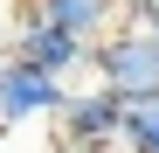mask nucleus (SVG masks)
<instances>
[{
    "label": "nucleus",
    "mask_w": 159,
    "mask_h": 153,
    "mask_svg": "<svg viewBox=\"0 0 159 153\" xmlns=\"http://www.w3.org/2000/svg\"><path fill=\"white\" fill-rule=\"evenodd\" d=\"M90 70H97V84H111L125 97V105L159 97V35L145 21H118V28H104L90 42Z\"/></svg>",
    "instance_id": "f257e3e1"
},
{
    "label": "nucleus",
    "mask_w": 159,
    "mask_h": 153,
    "mask_svg": "<svg viewBox=\"0 0 159 153\" xmlns=\"http://www.w3.org/2000/svg\"><path fill=\"white\" fill-rule=\"evenodd\" d=\"M7 49H14V56H28V63H42V70H56V76L90 70V42L76 35V28H62V21H48L35 0H21V7H14V21H7Z\"/></svg>",
    "instance_id": "f03ea898"
},
{
    "label": "nucleus",
    "mask_w": 159,
    "mask_h": 153,
    "mask_svg": "<svg viewBox=\"0 0 159 153\" xmlns=\"http://www.w3.org/2000/svg\"><path fill=\"white\" fill-rule=\"evenodd\" d=\"M56 125H62V146L69 153H111V146H125V97L111 84L69 91L62 111H56Z\"/></svg>",
    "instance_id": "7ed1b4c3"
},
{
    "label": "nucleus",
    "mask_w": 159,
    "mask_h": 153,
    "mask_svg": "<svg viewBox=\"0 0 159 153\" xmlns=\"http://www.w3.org/2000/svg\"><path fill=\"white\" fill-rule=\"evenodd\" d=\"M62 97H69V84L56 70L14 56V49L0 56V132H14V125H28V118H56Z\"/></svg>",
    "instance_id": "20e7f679"
},
{
    "label": "nucleus",
    "mask_w": 159,
    "mask_h": 153,
    "mask_svg": "<svg viewBox=\"0 0 159 153\" xmlns=\"http://www.w3.org/2000/svg\"><path fill=\"white\" fill-rule=\"evenodd\" d=\"M35 7H42L48 21H62V28H76L83 42H97L104 28H118L125 0H35Z\"/></svg>",
    "instance_id": "39448f33"
},
{
    "label": "nucleus",
    "mask_w": 159,
    "mask_h": 153,
    "mask_svg": "<svg viewBox=\"0 0 159 153\" xmlns=\"http://www.w3.org/2000/svg\"><path fill=\"white\" fill-rule=\"evenodd\" d=\"M125 153H159V97L125 105Z\"/></svg>",
    "instance_id": "423d86ee"
},
{
    "label": "nucleus",
    "mask_w": 159,
    "mask_h": 153,
    "mask_svg": "<svg viewBox=\"0 0 159 153\" xmlns=\"http://www.w3.org/2000/svg\"><path fill=\"white\" fill-rule=\"evenodd\" d=\"M152 7H159V0H125V14H131V21H139V14H152Z\"/></svg>",
    "instance_id": "0eeeda50"
},
{
    "label": "nucleus",
    "mask_w": 159,
    "mask_h": 153,
    "mask_svg": "<svg viewBox=\"0 0 159 153\" xmlns=\"http://www.w3.org/2000/svg\"><path fill=\"white\" fill-rule=\"evenodd\" d=\"M125 21H131V14H125ZM139 21H145V28H152V35H159V7H152V14H139Z\"/></svg>",
    "instance_id": "6e6552de"
},
{
    "label": "nucleus",
    "mask_w": 159,
    "mask_h": 153,
    "mask_svg": "<svg viewBox=\"0 0 159 153\" xmlns=\"http://www.w3.org/2000/svg\"><path fill=\"white\" fill-rule=\"evenodd\" d=\"M0 7H7V0H0Z\"/></svg>",
    "instance_id": "1a4fd4ad"
}]
</instances>
